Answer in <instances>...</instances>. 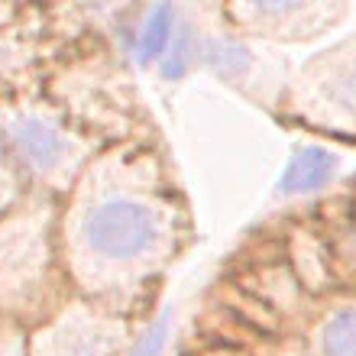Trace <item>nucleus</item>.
I'll list each match as a JSON object with an SVG mask.
<instances>
[{
  "label": "nucleus",
  "mask_w": 356,
  "mask_h": 356,
  "mask_svg": "<svg viewBox=\"0 0 356 356\" xmlns=\"http://www.w3.org/2000/svg\"><path fill=\"white\" fill-rule=\"evenodd\" d=\"M181 240V211L156 156L113 149L91 159L56 214L58 266L78 298L130 314Z\"/></svg>",
  "instance_id": "1"
},
{
  "label": "nucleus",
  "mask_w": 356,
  "mask_h": 356,
  "mask_svg": "<svg viewBox=\"0 0 356 356\" xmlns=\"http://www.w3.org/2000/svg\"><path fill=\"white\" fill-rule=\"evenodd\" d=\"M0 143L29 191L42 197L68 195L94 159L81 127L49 101H0Z\"/></svg>",
  "instance_id": "2"
},
{
  "label": "nucleus",
  "mask_w": 356,
  "mask_h": 356,
  "mask_svg": "<svg viewBox=\"0 0 356 356\" xmlns=\"http://www.w3.org/2000/svg\"><path fill=\"white\" fill-rule=\"evenodd\" d=\"M58 266L56 211L46 197L29 195L23 204L0 220V318L33 324L56 308L49 282ZM62 269V266H58Z\"/></svg>",
  "instance_id": "3"
},
{
  "label": "nucleus",
  "mask_w": 356,
  "mask_h": 356,
  "mask_svg": "<svg viewBox=\"0 0 356 356\" xmlns=\"http://www.w3.org/2000/svg\"><path fill=\"white\" fill-rule=\"evenodd\" d=\"M26 347L29 356H123L130 350V318L75 295L26 330Z\"/></svg>",
  "instance_id": "4"
},
{
  "label": "nucleus",
  "mask_w": 356,
  "mask_h": 356,
  "mask_svg": "<svg viewBox=\"0 0 356 356\" xmlns=\"http://www.w3.org/2000/svg\"><path fill=\"white\" fill-rule=\"evenodd\" d=\"M298 107L311 120L356 130V39L311 62L298 81Z\"/></svg>",
  "instance_id": "5"
},
{
  "label": "nucleus",
  "mask_w": 356,
  "mask_h": 356,
  "mask_svg": "<svg viewBox=\"0 0 356 356\" xmlns=\"http://www.w3.org/2000/svg\"><path fill=\"white\" fill-rule=\"evenodd\" d=\"M224 13L250 36L298 42V39H314L324 29H330L343 17V7L308 3V0H256V3H234Z\"/></svg>",
  "instance_id": "6"
},
{
  "label": "nucleus",
  "mask_w": 356,
  "mask_h": 356,
  "mask_svg": "<svg viewBox=\"0 0 356 356\" xmlns=\"http://www.w3.org/2000/svg\"><path fill=\"white\" fill-rule=\"evenodd\" d=\"M340 156L321 143H305L289 156L279 181H275V195L291 201V197H311L324 191V188L337 178Z\"/></svg>",
  "instance_id": "7"
},
{
  "label": "nucleus",
  "mask_w": 356,
  "mask_h": 356,
  "mask_svg": "<svg viewBox=\"0 0 356 356\" xmlns=\"http://www.w3.org/2000/svg\"><path fill=\"white\" fill-rule=\"evenodd\" d=\"M178 23H181V7H175V3H152V7L143 10L130 39V52L136 58V65L159 68L172 39H175Z\"/></svg>",
  "instance_id": "8"
},
{
  "label": "nucleus",
  "mask_w": 356,
  "mask_h": 356,
  "mask_svg": "<svg viewBox=\"0 0 356 356\" xmlns=\"http://www.w3.org/2000/svg\"><path fill=\"white\" fill-rule=\"evenodd\" d=\"M256 65L253 49L230 33H211L201 46V68H207L220 81H243Z\"/></svg>",
  "instance_id": "9"
},
{
  "label": "nucleus",
  "mask_w": 356,
  "mask_h": 356,
  "mask_svg": "<svg viewBox=\"0 0 356 356\" xmlns=\"http://www.w3.org/2000/svg\"><path fill=\"white\" fill-rule=\"evenodd\" d=\"M204 36L207 33L197 29V23L188 17V10H181V23H178V29H175V39H172L165 58L159 62L162 81H181L191 68L201 65V46H204Z\"/></svg>",
  "instance_id": "10"
},
{
  "label": "nucleus",
  "mask_w": 356,
  "mask_h": 356,
  "mask_svg": "<svg viewBox=\"0 0 356 356\" xmlns=\"http://www.w3.org/2000/svg\"><path fill=\"white\" fill-rule=\"evenodd\" d=\"M314 347L318 356H356V305H343L321 321Z\"/></svg>",
  "instance_id": "11"
},
{
  "label": "nucleus",
  "mask_w": 356,
  "mask_h": 356,
  "mask_svg": "<svg viewBox=\"0 0 356 356\" xmlns=\"http://www.w3.org/2000/svg\"><path fill=\"white\" fill-rule=\"evenodd\" d=\"M172 337V311H162L152 321H146V327L130 340L127 356H165Z\"/></svg>",
  "instance_id": "12"
},
{
  "label": "nucleus",
  "mask_w": 356,
  "mask_h": 356,
  "mask_svg": "<svg viewBox=\"0 0 356 356\" xmlns=\"http://www.w3.org/2000/svg\"><path fill=\"white\" fill-rule=\"evenodd\" d=\"M29 195H33L29 185L23 181L19 169L13 165V159L7 156L3 143H0V220H3L7 214H13Z\"/></svg>",
  "instance_id": "13"
},
{
  "label": "nucleus",
  "mask_w": 356,
  "mask_h": 356,
  "mask_svg": "<svg viewBox=\"0 0 356 356\" xmlns=\"http://www.w3.org/2000/svg\"><path fill=\"white\" fill-rule=\"evenodd\" d=\"M330 253H334V263L350 266V269L356 272V217L343 220V224L334 230V246H330Z\"/></svg>",
  "instance_id": "14"
},
{
  "label": "nucleus",
  "mask_w": 356,
  "mask_h": 356,
  "mask_svg": "<svg viewBox=\"0 0 356 356\" xmlns=\"http://www.w3.org/2000/svg\"><path fill=\"white\" fill-rule=\"evenodd\" d=\"M0 356H29L23 324L0 318Z\"/></svg>",
  "instance_id": "15"
}]
</instances>
